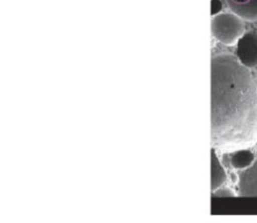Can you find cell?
<instances>
[{"instance_id":"6da1fadb","label":"cell","mask_w":257,"mask_h":223,"mask_svg":"<svg viewBox=\"0 0 257 223\" xmlns=\"http://www.w3.org/2000/svg\"><path fill=\"white\" fill-rule=\"evenodd\" d=\"M257 139V83L249 68L227 53L211 62L212 148L246 147Z\"/></svg>"},{"instance_id":"7a4b0ae2","label":"cell","mask_w":257,"mask_h":223,"mask_svg":"<svg viewBox=\"0 0 257 223\" xmlns=\"http://www.w3.org/2000/svg\"><path fill=\"white\" fill-rule=\"evenodd\" d=\"M211 31L213 36L220 42L232 46L244 34L242 19L234 14H219L212 18Z\"/></svg>"},{"instance_id":"3957f363","label":"cell","mask_w":257,"mask_h":223,"mask_svg":"<svg viewBox=\"0 0 257 223\" xmlns=\"http://www.w3.org/2000/svg\"><path fill=\"white\" fill-rule=\"evenodd\" d=\"M236 58L241 65L247 68L257 66V33L248 32L237 41Z\"/></svg>"},{"instance_id":"277c9868","label":"cell","mask_w":257,"mask_h":223,"mask_svg":"<svg viewBox=\"0 0 257 223\" xmlns=\"http://www.w3.org/2000/svg\"><path fill=\"white\" fill-rule=\"evenodd\" d=\"M238 194L241 197H257V159L252 166L238 174Z\"/></svg>"},{"instance_id":"5b68a950","label":"cell","mask_w":257,"mask_h":223,"mask_svg":"<svg viewBox=\"0 0 257 223\" xmlns=\"http://www.w3.org/2000/svg\"><path fill=\"white\" fill-rule=\"evenodd\" d=\"M232 13L247 21L257 20V0H226Z\"/></svg>"},{"instance_id":"8992f818","label":"cell","mask_w":257,"mask_h":223,"mask_svg":"<svg viewBox=\"0 0 257 223\" xmlns=\"http://www.w3.org/2000/svg\"><path fill=\"white\" fill-rule=\"evenodd\" d=\"M227 174L224 167H222L221 161L217 157L214 151V148H212L211 154V188L212 192L221 187L225 181H227Z\"/></svg>"},{"instance_id":"52a82bcc","label":"cell","mask_w":257,"mask_h":223,"mask_svg":"<svg viewBox=\"0 0 257 223\" xmlns=\"http://www.w3.org/2000/svg\"><path fill=\"white\" fill-rule=\"evenodd\" d=\"M255 161V156L252 152L247 149H241L229 154V163L239 170H244L250 167Z\"/></svg>"},{"instance_id":"ba28073f","label":"cell","mask_w":257,"mask_h":223,"mask_svg":"<svg viewBox=\"0 0 257 223\" xmlns=\"http://www.w3.org/2000/svg\"><path fill=\"white\" fill-rule=\"evenodd\" d=\"M213 197H234V192L231 190L230 188L228 187H220L217 189L212 192Z\"/></svg>"},{"instance_id":"9c48e42d","label":"cell","mask_w":257,"mask_h":223,"mask_svg":"<svg viewBox=\"0 0 257 223\" xmlns=\"http://www.w3.org/2000/svg\"><path fill=\"white\" fill-rule=\"evenodd\" d=\"M222 8V3L221 0H212L211 14L212 16H214L220 13Z\"/></svg>"}]
</instances>
